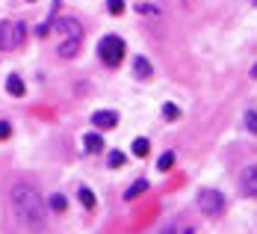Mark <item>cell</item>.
<instances>
[{"instance_id": "obj_1", "label": "cell", "mask_w": 257, "mask_h": 234, "mask_svg": "<svg viewBox=\"0 0 257 234\" xmlns=\"http://www.w3.org/2000/svg\"><path fill=\"white\" fill-rule=\"evenodd\" d=\"M9 199H12V210H15V216L24 222V225H42L45 222V199H42V193L36 190V187H30V184H15L12 187V193H9Z\"/></svg>"}, {"instance_id": "obj_2", "label": "cell", "mask_w": 257, "mask_h": 234, "mask_svg": "<svg viewBox=\"0 0 257 234\" xmlns=\"http://www.w3.org/2000/svg\"><path fill=\"white\" fill-rule=\"evenodd\" d=\"M27 39V27L21 21H3L0 24V48L3 51H15L21 48Z\"/></svg>"}, {"instance_id": "obj_3", "label": "cell", "mask_w": 257, "mask_h": 234, "mask_svg": "<svg viewBox=\"0 0 257 234\" xmlns=\"http://www.w3.org/2000/svg\"><path fill=\"white\" fill-rule=\"evenodd\" d=\"M98 53H101V59L106 65H121V59H124V42L118 39V36H103L101 45H98Z\"/></svg>"}, {"instance_id": "obj_4", "label": "cell", "mask_w": 257, "mask_h": 234, "mask_svg": "<svg viewBox=\"0 0 257 234\" xmlns=\"http://www.w3.org/2000/svg\"><path fill=\"white\" fill-rule=\"evenodd\" d=\"M198 208L204 210L207 216H219V213L225 210V196H222L219 190H213V187H204V190L198 193Z\"/></svg>"}, {"instance_id": "obj_5", "label": "cell", "mask_w": 257, "mask_h": 234, "mask_svg": "<svg viewBox=\"0 0 257 234\" xmlns=\"http://www.w3.org/2000/svg\"><path fill=\"white\" fill-rule=\"evenodd\" d=\"M56 33L62 39H83V27H80L77 18H59L56 21Z\"/></svg>"}, {"instance_id": "obj_6", "label": "cell", "mask_w": 257, "mask_h": 234, "mask_svg": "<svg viewBox=\"0 0 257 234\" xmlns=\"http://www.w3.org/2000/svg\"><path fill=\"white\" fill-rule=\"evenodd\" d=\"M92 125L95 128H115L118 125V113H112V110H98L95 116H92Z\"/></svg>"}, {"instance_id": "obj_7", "label": "cell", "mask_w": 257, "mask_h": 234, "mask_svg": "<svg viewBox=\"0 0 257 234\" xmlns=\"http://www.w3.org/2000/svg\"><path fill=\"white\" fill-rule=\"evenodd\" d=\"M242 193L245 196H257V163L242 172Z\"/></svg>"}, {"instance_id": "obj_8", "label": "cell", "mask_w": 257, "mask_h": 234, "mask_svg": "<svg viewBox=\"0 0 257 234\" xmlns=\"http://www.w3.org/2000/svg\"><path fill=\"white\" fill-rule=\"evenodd\" d=\"M6 92H9V95H15V98H21V95L27 92L24 80L18 77V74H9V77H6Z\"/></svg>"}, {"instance_id": "obj_9", "label": "cell", "mask_w": 257, "mask_h": 234, "mask_svg": "<svg viewBox=\"0 0 257 234\" xmlns=\"http://www.w3.org/2000/svg\"><path fill=\"white\" fill-rule=\"evenodd\" d=\"M133 71H136V77H142V80H148L151 77V62L145 59V56H133Z\"/></svg>"}, {"instance_id": "obj_10", "label": "cell", "mask_w": 257, "mask_h": 234, "mask_svg": "<svg viewBox=\"0 0 257 234\" xmlns=\"http://www.w3.org/2000/svg\"><path fill=\"white\" fill-rule=\"evenodd\" d=\"M77 51H80V39H62L59 42V56L71 59V56H77Z\"/></svg>"}, {"instance_id": "obj_11", "label": "cell", "mask_w": 257, "mask_h": 234, "mask_svg": "<svg viewBox=\"0 0 257 234\" xmlns=\"http://www.w3.org/2000/svg\"><path fill=\"white\" fill-rule=\"evenodd\" d=\"M83 148H86L89 154H98V151L103 148V139L98 136V133H86V136H83Z\"/></svg>"}, {"instance_id": "obj_12", "label": "cell", "mask_w": 257, "mask_h": 234, "mask_svg": "<svg viewBox=\"0 0 257 234\" xmlns=\"http://www.w3.org/2000/svg\"><path fill=\"white\" fill-rule=\"evenodd\" d=\"M145 190H148V181H136V184H130V190L124 193V199L130 202V199H136V196H142Z\"/></svg>"}, {"instance_id": "obj_13", "label": "cell", "mask_w": 257, "mask_h": 234, "mask_svg": "<svg viewBox=\"0 0 257 234\" xmlns=\"http://www.w3.org/2000/svg\"><path fill=\"white\" fill-rule=\"evenodd\" d=\"M77 196H80V202H83L86 208H95V193H92L89 187H80V190H77Z\"/></svg>"}, {"instance_id": "obj_14", "label": "cell", "mask_w": 257, "mask_h": 234, "mask_svg": "<svg viewBox=\"0 0 257 234\" xmlns=\"http://www.w3.org/2000/svg\"><path fill=\"white\" fill-rule=\"evenodd\" d=\"M51 208L56 210V213H62V210L68 208V199H65L62 193H53V196H51Z\"/></svg>"}, {"instance_id": "obj_15", "label": "cell", "mask_w": 257, "mask_h": 234, "mask_svg": "<svg viewBox=\"0 0 257 234\" xmlns=\"http://www.w3.org/2000/svg\"><path fill=\"white\" fill-rule=\"evenodd\" d=\"M172 166H175V154H172V151H166V154L157 160V169H160V172H169Z\"/></svg>"}, {"instance_id": "obj_16", "label": "cell", "mask_w": 257, "mask_h": 234, "mask_svg": "<svg viewBox=\"0 0 257 234\" xmlns=\"http://www.w3.org/2000/svg\"><path fill=\"white\" fill-rule=\"evenodd\" d=\"M133 154H136V157H145V154H148V139H145V136L133 139Z\"/></svg>"}, {"instance_id": "obj_17", "label": "cell", "mask_w": 257, "mask_h": 234, "mask_svg": "<svg viewBox=\"0 0 257 234\" xmlns=\"http://www.w3.org/2000/svg\"><path fill=\"white\" fill-rule=\"evenodd\" d=\"M121 163H124V154H121V151H109V166H112V169H118Z\"/></svg>"}, {"instance_id": "obj_18", "label": "cell", "mask_w": 257, "mask_h": 234, "mask_svg": "<svg viewBox=\"0 0 257 234\" xmlns=\"http://www.w3.org/2000/svg\"><path fill=\"white\" fill-rule=\"evenodd\" d=\"M106 6H109V12H112V15H121V12H124V0H109Z\"/></svg>"}, {"instance_id": "obj_19", "label": "cell", "mask_w": 257, "mask_h": 234, "mask_svg": "<svg viewBox=\"0 0 257 234\" xmlns=\"http://www.w3.org/2000/svg\"><path fill=\"white\" fill-rule=\"evenodd\" d=\"M163 113H166V119H178V116H180V110L175 104H166V107H163Z\"/></svg>"}, {"instance_id": "obj_20", "label": "cell", "mask_w": 257, "mask_h": 234, "mask_svg": "<svg viewBox=\"0 0 257 234\" xmlns=\"http://www.w3.org/2000/svg\"><path fill=\"white\" fill-rule=\"evenodd\" d=\"M245 125H248L251 133H257V113H248V116H245Z\"/></svg>"}, {"instance_id": "obj_21", "label": "cell", "mask_w": 257, "mask_h": 234, "mask_svg": "<svg viewBox=\"0 0 257 234\" xmlns=\"http://www.w3.org/2000/svg\"><path fill=\"white\" fill-rule=\"evenodd\" d=\"M9 133H12L9 122H0V139H9Z\"/></svg>"}, {"instance_id": "obj_22", "label": "cell", "mask_w": 257, "mask_h": 234, "mask_svg": "<svg viewBox=\"0 0 257 234\" xmlns=\"http://www.w3.org/2000/svg\"><path fill=\"white\" fill-rule=\"evenodd\" d=\"M139 12H148V15H160V9H157V6H139Z\"/></svg>"}, {"instance_id": "obj_23", "label": "cell", "mask_w": 257, "mask_h": 234, "mask_svg": "<svg viewBox=\"0 0 257 234\" xmlns=\"http://www.w3.org/2000/svg\"><path fill=\"white\" fill-rule=\"evenodd\" d=\"M160 234H178V228H172V225H169V228H163Z\"/></svg>"}, {"instance_id": "obj_24", "label": "cell", "mask_w": 257, "mask_h": 234, "mask_svg": "<svg viewBox=\"0 0 257 234\" xmlns=\"http://www.w3.org/2000/svg\"><path fill=\"white\" fill-rule=\"evenodd\" d=\"M251 77H257V65H254V68H251Z\"/></svg>"}, {"instance_id": "obj_25", "label": "cell", "mask_w": 257, "mask_h": 234, "mask_svg": "<svg viewBox=\"0 0 257 234\" xmlns=\"http://www.w3.org/2000/svg\"><path fill=\"white\" fill-rule=\"evenodd\" d=\"M254 6H257V0H254Z\"/></svg>"}]
</instances>
